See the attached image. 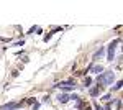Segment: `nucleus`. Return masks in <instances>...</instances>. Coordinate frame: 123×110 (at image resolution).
<instances>
[{"label": "nucleus", "mask_w": 123, "mask_h": 110, "mask_svg": "<svg viewBox=\"0 0 123 110\" xmlns=\"http://www.w3.org/2000/svg\"><path fill=\"white\" fill-rule=\"evenodd\" d=\"M95 81H97V84H98L100 87H104V85H110V84H113V81H115V72H113V71H105V72L98 74Z\"/></svg>", "instance_id": "nucleus-1"}, {"label": "nucleus", "mask_w": 123, "mask_h": 110, "mask_svg": "<svg viewBox=\"0 0 123 110\" xmlns=\"http://www.w3.org/2000/svg\"><path fill=\"white\" fill-rule=\"evenodd\" d=\"M120 38H117V39H113L110 45H108V58H107V61H113V58H115V49H117V45H120Z\"/></svg>", "instance_id": "nucleus-2"}, {"label": "nucleus", "mask_w": 123, "mask_h": 110, "mask_svg": "<svg viewBox=\"0 0 123 110\" xmlns=\"http://www.w3.org/2000/svg\"><path fill=\"white\" fill-rule=\"evenodd\" d=\"M25 102H20V104H15V102H8V104H5V105H2L0 107V110H15L18 109V107H21Z\"/></svg>", "instance_id": "nucleus-3"}, {"label": "nucleus", "mask_w": 123, "mask_h": 110, "mask_svg": "<svg viewBox=\"0 0 123 110\" xmlns=\"http://www.w3.org/2000/svg\"><path fill=\"white\" fill-rule=\"evenodd\" d=\"M61 85H76V82H74V79H67V81H62V82H57V84H54L53 87L56 89V87H61Z\"/></svg>", "instance_id": "nucleus-4"}, {"label": "nucleus", "mask_w": 123, "mask_h": 110, "mask_svg": "<svg viewBox=\"0 0 123 110\" xmlns=\"http://www.w3.org/2000/svg\"><path fill=\"white\" fill-rule=\"evenodd\" d=\"M100 92H102V87H100V85H95V87H90L89 94H90L92 97H97V95H98Z\"/></svg>", "instance_id": "nucleus-5"}, {"label": "nucleus", "mask_w": 123, "mask_h": 110, "mask_svg": "<svg viewBox=\"0 0 123 110\" xmlns=\"http://www.w3.org/2000/svg\"><path fill=\"white\" fill-rule=\"evenodd\" d=\"M90 71L95 72V74H102V72H104V66H92Z\"/></svg>", "instance_id": "nucleus-6"}, {"label": "nucleus", "mask_w": 123, "mask_h": 110, "mask_svg": "<svg viewBox=\"0 0 123 110\" xmlns=\"http://www.w3.org/2000/svg\"><path fill=\"white\" fill-rule=\"evenodd\" d=\"M57 100H59V104H66V102H69V95L67 94H61L57 97Z\"/></svg>", "instance_id": "nucleus-7"}, {"label": "nucleus", "mask_w": 123, "mask_h": 110, "mask_svg": "<svg viewBox=\"0 0 123 110\" xmlns=\"http://www.w3.org/2000/svg\"><path fill=\"white\" fill-rule=\"evenodd\" d=\"M104 53H105V48H100V49H97V51H95V54H94V61L97 59V58H100V56L104 54Z\"/></svg>", "instance_id": "nucleus-8"}, {"label": "nucleus", "mask_w": 123, "mask_h": 110, "mask_svg": "<svg viewBox=\"0 0 123 110\" xmlns=\"http://www.w3.org/2000/svg\"><path fill=\"white\" fill-rule=\"evenodd\" d=\"M76 85H61V87H56V89H61V91H64V92H69V91H72Z\"/></svg>", "instance_id": "nucleus-9"}, {"label": "nucleus", "mask_w": 123, "mask_h": 110, "mask_svg": "<svg viewBox=\"0 0 123 110\" xmlns=\"http://www.w3.org/2000/svg\"><path fill=\"white\" fill-rule=\"evenodd\" d=\"M122 85H123V82H122V81H118L115 85H112V92H113V91H120V89H122Z\"/></svg>", "instance_id": "nucleus-10"}, {"label": "nucleus", "mask_w": 123, "mask_h": 110, "mask_svg": "<svg viewBox=\"0 0 123 110\" xmlns=\"http://www.w3.org/2000/svg\"><path fill=\"white\" fill-rule=\"evenodd\" d=\"M69 99H72V100H76V102H79V100H80V97H79V95H76V94L69 95Z\"/></svg>", "instance_id": "nucleus-11"}, {"label": "nucleus", "mask_w": 123, "mask_h": 110, "mask_svg": "<svg viewBox=\"0 0 123 110\" xmlns=\"http://www.w3.org/2000/svg\"><path fill=\"white\" fill-rule=\"evenodd\" d=\"M51 36H53V31H49V33H46L43 39H44V41H48V39H51Z\"/></svg>", "instance_id": "nucleus-12"}, {"label": "nucleus", "mask_w": 123, "mask_h": 110, "mask_svg": "<svg viewBox=\"0 0 123 110\" xmlns=\"http://www.w3.org/2000/svg\"><path fill=\"white\" fill-rule=\"evenodd\" d=\"M90 84H92V79H90V77H87V79H85V87H90Z\"/></svg>", "instance_id": "nucleus-13"}, {"label": "nucleus", "mask_w": 123, "mask_h": 110, "mask_svg": "<svg viewBox=\"0 0 123 110\" xmlns=\"http://www.w3.org/2000/svg\"><path fill=\"white\" fill-rule=\"evenodd\" d=\"M39 109V102H35V104H33V109L31 110H38Z\"/></svg>", "instance_id": "nucleus-14"}, {"label": "nucleus", "mask_w": 123, "mask_h": 110, "mask_svg": "<svg viewBox=\"0 0 123 110\" xmlns=\"http://www.w3.org/2000/svg\"><path fill=\"white\" fill-rule=\"evenodd\" d=\"M18 71H17V69H15V71H13V72H12V77H18Z\"/></svg>", "instance_id": "nucleus-15"}, {"label": "nucleus", "mask_w": 123, "mask_h": 110, "mask_svg": "<svg viewBox=\"0 0 123 110\" xmlns=\"http://www.w3.org/2000/svg\"><path fill=\"white\" fill-rule=\"evenodd\" d=\"M21 61H23V63L26 64V63H28V61H30V59H28V56H23V58H21Z\"/></svg>", "instance_id": "nucleus-16"}, {"label": "nucleus", "mask_w": 123, "mask_h": 110, "mask_svg": "<svg viewBox=\"0 0 123 110\" xmlns=\"http://www.w3.org/2000/svg\"><path fill=\"white\" fill-rule=\"evenodd\" d=\"M43 102H44V104H49V95H46V97H43Z\"/></svg>", "instance_id": "nucleus-17"}, {"label": "nucleus", "mask_w": 123, "mask_h": 110, "mask_svg": "<svg viewBox=\"0 0 123 110\" xmlns=\"http://www.w3.org/2000/svg\"><path fill=\"white\" fill-rule=\"evenodd\" d=\"M102 100H110V94H107V95H104V97H102Z\"/></svg>", "instance_id": "nucleus-18"}, {"label": "nucleus", "mask_w": 123, "mask_h": 110, "mask_svg": "<svg viewBox=\"0 0 123 110\" xmlns=\"http://www.w3.org/2000/svg\"><path fill=\"white\" fill-rule=\"evenodd\" d=\"M94 107H95V110H104V107H100V105H98V104H95Z\"/></svg>", "instance_id": "nucleus-19"}, {"label": "nucleus", "mask_w": 123, "mask_h": 110, "mask_svg": "<svg viewBox=\"0 0 123 110\" xmlns=\"http://www.w3.org/2000/svg\"><path fill=\"white\" fill-rule=\"evenodd\" d=\"M35 102H36V100H35V99H28V100H26V104H31V105H33Z\"/></svg>", "instance_id": "nucleus-20"}]
</instances>
